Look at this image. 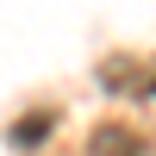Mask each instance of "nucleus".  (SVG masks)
Here are the masks:
<instances>
[{"mask_svg": "<svg viewBox=\"0 0 156 156\" xmlns=\"http://www.w3.org/2000/svg\"><path fill=\"white\" fill-rule=\"evenodd\" d=\"M87 156H150L144 137L131 131V125H100L94 137H87Z\"/></svg>", "mask_w": 156, "mask_h": 156, "instance_id": "nucleus-1", "label": "nucleus"}, {"mask_svg": "<svg viewBox=\"0 0 156 156\" xmlns=\"http://www.w3.org/2000/svg\"><path fill=\"white\" fill-rule=\"evenodd\" d=\"M44 137H50V112H31V119L12 125V144H19V150H37Z\"/></svg>", "mask_w": 156, "mask_h": 156, "instance_id": "nucleus-2", "label": "nucleus"}]
</instances>
